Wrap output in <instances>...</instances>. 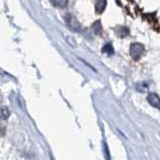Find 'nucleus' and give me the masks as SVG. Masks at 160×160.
<instances>
[{
	"mask_svg": "<svg viewBox=\"0 0 160 160\" xmlns=\"http://www.w3.org/2000/svg\"><path fill=\"white\" fill-rule=\"evenodd\" d=\"M65 21H66L68 27L70 29H72L75 32H79L80 29H81L78 20L75 18V16L73 14H70V13L66 14V16H65Z\"/></svg>",
	"mask_w": 160,
	"mask_h": 160,
	"instance_id": "obj_2",
	"label": "nucleus"
},
{
	"mask_svg": "<svg viewBox=\"0 0 160 160\" xmlns=\"http://www.w3.org/2000/svg\"><path fill=\"white\" fill-rule=\"evenodd\" d=\"M147 100H148V102L152 105V106L158 108V106H159V97H158V95L156 93H150L148 95V97H147Z\"/></svg>",
	"mask_w": 160,
	"mask_h": 160,
	"instance_id": "obj_5",
	"label": "nucleus"
},
{
	"mask_svg": "<svg viewBox=\"0 0 160 160\" xmlns=\"http://www.w3.org/2000/svg\"><path fill=\"white\" fill-rule=\"evenodd\" d=\"M125 10H126V12L132 17H137L140 13L139 6L135 2H132V1L126 2V4H125Z\"/></svg>",
	"mask_w": 160,
	"mask_h": 160,
	"instance_id": "obj_3",
	"label": "nucleus"
},
{
	"mask_svg": "<svg viewBox=\"0 0 160 160\" xmlns=\"http://www.w3.org/2000/svg\"><path fill=\"white\" fill-rule=\"evenodd\" d=\"M105 6H106V2L105 1H98V2H96V4H95V10H96L97 13L101 14L104 11Z\"/></svg>",
	"mask_w": 160,
	"mask_h": 160,
	"instance_id": "obj_7",
	"label": "nucleus"
},
{
	"mask_svg": "<svg viewBox=\"0 0 160 160\" xmlns=\"http://www.w3.org/2000/svg\"><path fill=\"white\" fill-rule=\"evenodd\" d=\"M144 45L141 43H138V42H134L130 45V49H129V53L131 55V57L134 60H138L140 59L144 54Z\"/></svg>",
	"mask_w": 160,
	"mask_h": 160,
	"instance_id": "obj_1",
	"label": "nucleus"
},
{
	"mask_svg": "<svg viewBox=\"0 0 160 160\" xmlns=\"http://www.w3.org/2000/svg\"><path fill=\"white\" fill-rule=\"evenodd\" d=\"M103 51L106 52L107 54H112L113 53V49H112V46L110 44H106L105 46L103 47Z\"/></svg>",
	"mask_w": 160,
	"mask_h": 160,
	"instance_id": "obj_10",
	"label": "nucleus"
},
{
	"mask_svg": "<svg viewBox=\"0 0 160 160\" xmlns=\"http://www.w3.org/2000/svg\"><path fill=\"white\" fill-rule=\"evenodd\" d=\"M115 32L119 37H126L129 34V29L126 26H118L115 30Z\"/></svg>",
	"mask_w": 160,
	"mask_h": 160,
	"instance_id": "obj_6",
	"label": "nucleus"
},
{
	"mask_svg": "<svg viewBox=\"0 0 160 160\" xmlns=\"http://www.w3.org/2000/svg\"><path fill=\"white\" fill-rule=\"evenodd\" d=\"M10 115V112H9V109L7 107H1L0 108V116L3 119H7Z\"/></svg>",
	"mask_w": 160,
	"mask_h": 160,
	"instance_id": "obj_9",
	"label": "nucleus"
},
{
	"mask_svg": "<svg viewBox=\"0 0 160 160\" xmlns=\"http://www.w3.org/2000/svg\"><path fill=\"white\" fill-rule=\"evenodd\" d=\"M54 5H56V6H65L67 3L66 2H53Z\"/></svg>",
	"mask_w": 160,
	"mask_h": 160,
	"instance_id": "obj_11",
	"label": "nucleus"
},
{
	"mask_svg": "<svg viewBox=\"0 0 160 160\" xmlns=\"http://www.w3.org/2000/svg\"><path fill=\"white\" fill-rule=\"evenodd\" d=\"M145 18H146L149 23L151 24V26L156 30V31H158V20H157V17L155 16V14L153 13H149V14H146L145 15Z\"/></svg>",
	"mask_w": 160,
	"mask_h": 160,
	"instance_id": "obj_4",
	"label": "nucleus"
},
{
	"mask_svg": "<svg viewBox=\"0 0 160 160\" xmlns=\"http://www.w3.org/2000/svg\"><path fill=\"white\" fill-rule=\"evenodd\" d=\"M92 29L94 30L95 33L101 34V32H102V25H101V23H100V21L94 22L93 25H92Z\"/></svg>",
	"mask_w": 160,
	"mask_h": 160,
	"instance_id": "obj_8",
	"label": "nucleus"
}]
</instances>
